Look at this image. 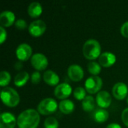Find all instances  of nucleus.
Wrapping results in <instances>:
<instances>
[{
    "mask_svg": "<svg viewBox=\"0 0 128 128\" xmlns=\"http://www.w3.org/2000/svg\"><path fill=\"white\" fill-rule=\"evenodd\" d=\"M15 22V14L10 10H4L0 14V24L2 27H9Z\"/></svg>",
    "mask_w": 128,
    "mask_h": 128,
    "instance_id": "2eb2a0df",
    "label": "nucleus"
},
{
    "mask_svg": "<svg viewBox=\"0 0 128 128\" xmlns=\"http://www.w3.org/2000/svg\"><path fill=\"white\" fill-rule=\"evenodd\" d=\"M122 119L123 123L128 127V108H126L123 110L122 113Z\"/></svg>",
    "mask_w": 128,
    "mask_h": 128,
    "instance_id": "c756f323",
    "label": "nucleus"
},
{
    "mask_svg": "<svg viewBox=\"0 0 128 128\" xmlns=\"http://www.w3.org/2000/svg\"><path fill=\"white\" fill-rule=\"evenodd\" d=\"M29 80V74L26 71H22L18 73L14 77V84L17 87L24 86Z\"/></svg>",
    "mask_w": 128,
    "mask_h": 128,
    "instance_id": "6ab92c4d",
    "label": "nucleus"
},
{
    "mask_svg": "<svg viewBox=\"0 0 128 128\" xmlns=\"http://www.w3.org/2000/svg\"><path fill=\"white\" fill-rule=\"evenodd\" d=\"M22 68V62H17L16 64H15V68L16 69V70H20L21 68Z\"/></svg>",
    "mask_w": 128,
    "mask_h": 128,
    "instance_id": "2f4dec72",
    "label": "nucleus"
},
{
    "mask_svg": "<svg viewBox=\"0 0 128 128\" xmlns=\"http://www.w3.org/2000/svg\"><path fill=\"white\" fill-rule=\"evenodd\" d=\"M116 62V56L111 52H104L99 57V64L104 68L112 66Z\"/></svg>",
    "mask_w": 128,
    "mask_h": 128,
    "instance_id": "4468645a",
    "label": "nucleus"
},
{
    "mask_svg": "<svg viewBox=\"0 0 128 128\" xmlns=\"http://www.w3.org/2000/svg\"><path fill=\"white\" fill-rule=\"evenodd\" d=\"M58 109L62 113L69 115L74 111L75 104L70 100H68V99L62 100L58 104Z\"/></svg>",
    "mask_w": 128,
    "mask_h": 128,
    "instance_id": "f3484780",
    "label": "nucleus"
},
{
    "mask_svg": "<svg viewBox=\"0 0 128 128\" xmlns=\"http://www.w3.org/2000/svg\"><path fill=\"white\" fill-rule=\"evenodd\" d=\"M68 75L72 81L79 82L84 77V70L79 64H71L68 69Z\"/></svg>",
    "mask_w": 128,
    "mask_h": 128,
    "instance_id": "9b49d317",
    "label": "nucleus"
},
{
    "mask_svg": "<svg viewBox=\"0 0 128 128\" xmlns=\"http://www.w3.org/2000/svg\"><path fill=\"white\" fill-rule=\"evenodd\" d=\"M31 80H32V82L34 85H37L38 84L40 80H41V75H40V73L39 71H34L32 73V76H31Z\"/></svg>",
    "mask_w": 128,
    "mask_h": 128,
    "instance_id": "a878e982",
    "label": "nucleus"
},
{
    "mask_svg": "<svg viewBox=\"0 0 128 128\" xmlns=\"http://www.w3.org/2000/svg\"><path fill=\"white\" fill-rule=\"evenodd\" d=\"M45 128H58V122L54 117H48L44 122Z\"/></svg>",
    "mask_w": 128,
    "mask_h": 128,
    "instance_id": "393cba45",
    "label": "nucleus"
},
{
    "mask_svg": "<svg viewBox=\"0 0 128 128\" xmlns=\"http://www.w3.org/2000/svg\"><path fill=\"white\" fill-rule=\"evenodd\" d=\"M96 101L100 108H108L112 104V96L106 91H100L97 94Z\"/></svg>",
    "mask_w": 128,
    "mask_h": 128,
    "instance_id": "ddd939ff",
    "label": "nucleus"
},
{
    "mask_svg": "<svg viewBox=\"0 0 128 128\" xmlns=\"http://www.w3.org/2000/svg\"><path fill=\"white\" fill-rule=\"evenodd\" d=\"M57 101L52 98H47L42 100L38 106V112L43 116H49L54 113L58 109Z\"/></svg>",
    "mask_w": 128,
    "mask_h": 128,
    "instance_id": "20e7f679",
    "label": "nucleus"
},
{
    "mask_svg": "<svg viewBox=\"0 0 128 128\" xmlns=\"http://www.w3.org/2000/svg\"><path fill=\"white\" fill-rule=\"evenodd\" d=\"M88 70L93 76H98L101 71V65L96 62H90L88 64Z\"/></svg>",
    "mask_w": 128,
    "mask_h": 128,
    "instance_id": "4be33fe9",
    "label": "nucleus"
},
{
    "mask_svg": "<svg viewBox=\"0 0 128 128\" xmlns=\"http://www.w3.org/2000/svg\"><path fill=\"white\" fill-rule=\"evenodd\" d=\"M32 46L26 43L20 44L16 50V58L21 62H26L32 58Z\"/></svg>",
    "mask_w": 128,
    "mask_h": 128,
    "instance_id": "6e6552de",
    "label": "nucleus"
},
{
    "mask_svg": "<svg viewBox=\"0 0 128 128\" xmlns=\"http://www.w3.org/2000/svg\"><path fill=\"white\" fill-rule=\"evenodd\" d=\"M43 78L44 82L51 86H57L60 81V78L58 75L52 70H46L44 74Z\"/></svg>",
    "mask_w": 128,
    "mask_h": 128,
    "instance_id": "dca6fc26",
    "label": "nucleus"
},
{
    "mask_svg": "<svg viewBox=\"0 0 128 128\" xmlns=\"http://www.w3.org/2000/svg\"><path fill=\"white\" fill-rule=\"evenodd\" d=\"M106 128H122L121 125L117 123H111Z\"/></svg>",
    "mask_w": 128,
    "mask_h": 128,
    "instance_id": "7c9ffc66",
    "label": "nucleus"
},
{
    "mask_svg": "<svg viewBox=\"0 0 128 128\" xmlns=\"http://www.w3.org/2000/svg\"><path fill=\"white\" fill-rule=\"evenodd\" d=\"M1 98L3 104L9 107L16 106L20 101L19 93L10 87H5L1 91Z\"/></svg>",
    "mask_w": 128,
    "mask_h": 128,
    "instance_id": "7ed1b4c3",
    "label": "nucleus"
},
{
    "mask_svg": "<svg viewBox=\"0 0 128 128\" xmlns=\"http://www.w3.org/2000/svg\"><path fill=\"white\" fill-rule=\"evenodd\" d=\"M43 12V8L40 3L38 2H32L28 7V14L30 16L36 18L39 16Z\"/></svg>",
    "mask_w": 128,
    "mask_h": 128,
    "instance_id": "a211bd4d",
    "label": "nucleus"
},
{
    "mask_svg": "<svg viewBox=\"0 0 128 128\" xmlns=\"http://www.w3.org/2000/svg\"><path fill=\"white\" fill-rule=\"evenodd\" d=\"M112 95L118 100H124L128 94V87L127 84L122 82H118L112 87Z\"/></svg>",
    "mask_w": 128,
    "mask_h": 128,
    "instance_id": "f8f14e48",
    "label": "nucleus"
},
{
    "mask_svg": "<svg viewBox=\"0 0 128 128\" xmlns=\"http://www.w3.org/2000/svg\"><path fill=\"white\" fill-rule=\"evenodd\" d=\"M74 96L78 100H83L86 95V90L82 87H76L74 91Z\"/></svg>",
    "mask_w": 128,
    "mask_h": 128,
    "instance_id": "b1692460",
    "label": "nucleus"
},
{
    "mask_svg": "<svg viewBox=\"0 0 128 128\" xmlns=\"http://www.w3.org/2000/svg\"><path fill=\"white\" fill-rule=\"evenodd\" d=\"M40 113L34 109H28L22 112L17 118L19 128H37L40 123Z\"/></svg>",
    "mask_w": 128,
    "mask_h": 128,
    "instance_id": "f257e3e1",
    "label": "nucleus"
},
{
    "mask_svg": "<svg viewBox=\"0 0 128 128\" xmlns=\"http://www.w3.org/2000/svg\"><path fill=\"white\" fill-rule=\"evenodd\" d=\"M127 102H128V99H127Z\"/></svg>",
    "mask_w": 128,
    "mask_h": 128,
    "instance_id": "473e14b6",
    "label": "nucleus"
},
{
    "mask_svg": "<svg viewBox=\"0 0 128 128\" xmlns=\"http://www.w3.org/2000/svg\"><path fill=\"white\" fill-rule=\"evenodd\" d=\"M82 106L83 110H85L86 112H91L94 110L95 107L94 98L91 95H87L82 101Z\"/></svg>",
    "mask_w": 128,
    "mask_h": 128,
    "instance_id": "412c9836",
    "label": "nucleus"
},
{
    "mask_svg": "<svg viewBox=\"0 0 128 128\" xmlns=\"http://www.w3.org/2000/svg\"><path fill=\"white\" fill-rule=\"evenodd\" d=\"M7 32L4 27L0 26V44H2L7 39Z\"/></svg>",
    "mask_w": 128,
    "mask_h": 128,
    "instance_id": "cd10ccee",
    "label": "nucleus"
},
{
    "mask_svg": "<svg viewBox=\"0 0 128 128\" xmlns=\"http://www.w3.org/2000/svg\"><path fill=\"white\" fill-rule=\"evenodd\" d=\"M46 29V24L42 20H36L31 22L28 26V32L33 37L41 36Z\"/></svg>",
    "mask_w": 128,
    "mask_h": 128,
    "instance_id": "0eeeda50",
    "label": "nucleus"
},
{
    "mask_svg": "<svg viewBox=\"0 0 128 128\" xmlns=\"http://www.w3.org/2000/svg\"><path fill=\"white\" fill-rule=\"evenodd\" d=\"M121 33L124 38H128V21L122 24L121 27Z\"/></svg>",
    "mask_w": 128,
    "mask_h": 128,
    "instance_id": "c85d7f7f",
    "label": "nucleus"
},
{
    "mask_svg": "<svg viewBox=\"0 0 128 128\" xmlns=\"http://www.w3.org/2000/svg\"><path fill=\"white\" fill-rule=\"evenodd\" d=\"M15 26L16 28H18L20 30H23V29L26 28L27 22L26 20H24L22 19H19L15 22Z\"/></svg>",
    "mask_w": 128,
    "mask_h": 128,
    "instance_id": "bb28decb",
    "label": "nucleus"
},
{
    "mask_svg": "<svg viewBox=\"0 0 128 128\" xmlns=\"http://www.w3.org/2000/svg\"><path fill=\"white\" fill-rule=\"evenodd\" d=\"M11 76L9 72L2 70L0 74V86L6 87L10 82Z\"/></svg>",
    "mask_w": 128,
    "mask_h": 128,
    "instance_id": "5701e85b",
    "label": "nucleus"
},
{
    "mask_svg": "<svg viewBox=\"0 0 128 128\" xmlns=\"http://www.w3.org/2000/svg\"><path fill=\"white\" fill-rule=\"evenodd\" d=\"M110 117L109 112L105 109H98L94 113V119L96 122L104 123L106 122Z\"/></svg>",
    "mask_w": 128,
    "mask_h": 128,
    "instance_id": "aec40b11",
    "label": "nucleus"
},
{
    "mask_svg": "<svg viewBox=\"0 0 128 128\" xmlns=\"http://www.w3.org/2000/svg\"><path fill=\"white\" fill-rule=\"evenodd\" d=\"M72 93V87L70 84L62 82L58 84L54 91L55 96L61 100L67 99Z\"/></svg>",
    "mask_w": 128,
    "mask_h": 128,
    "instance_id": "9d476101",
    "label": "nucleus"
},
{
    "mask_svg": "<svg viewBox=\"0 0 128 128\" xmlns=\"http://www.w3.org/2000/svg\"><path fill=\"white\" fill-rule=\"evenodd\" d=\"M84 56L89 60H94L101 55V46L98 40L95 39H88L82 47Z\"/></svg>",
    "mask_w": 128,
    "mask_h": 128,
    "instance_id": "f03ea898",
    "label": "nucleus"
},
{
    "mask_svg": "<svg viewBox=\"0 0 128 128\" xmlns=\"http://www.w3.org/2000/svg\"><path fill=\"white\" fill-rule=\"evenodd\" d=\"M103 87V80L98 76H92L88 77L85 82V88L91 94H94L100 92Z\"/></svg>",
    "mask_w": 128,
    "mask_h": 128,
    "instance_id": "39448f33",
    "label": "nucleus"
},
{
    "mask_svg": "<svg viewBox=\"0 0 128 128\" xmlns=\"http://www.w3.org/2000/svg\"><path fill=\"white\" fill-rule=\"evenodd\" d=\"M17 124L15 116L9 112H2L0 116V128H14Z\"/></svg>",
    "mask_w": 128,
    "mask_h": 128,
    "instance_id": "1a4fd4ad",
    "label": "nucleus"
},
{
    "mask_svg": "<svg viewBox=\"0 0 128 128\" xmlns=\"http://www.w3.org/2000/svg\"><path fill=\"white\" fill-rule=\"evenodd\" d=\"M31 63L33 68L37 70H44L47 68L49 64L48 58L46 56L40 52H37L32 56Z\"/></svg>",
    "mask_w": 128,
    "mask_h": 128,
    "instance_id": "423d86ee",
    "label": "nucleus"
}]
</instances>
